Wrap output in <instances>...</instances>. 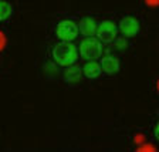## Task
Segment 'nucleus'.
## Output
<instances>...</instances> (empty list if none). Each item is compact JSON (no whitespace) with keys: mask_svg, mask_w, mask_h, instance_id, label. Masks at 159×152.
Returning a JSON list of instances; mask_svg holds the SVG:
<instances>
[{"mask_svg":"<svg viewBox=\"0 0 159 152\" xmlns=\"http://www.w3.org/2000/svg\"><path fill=\"white\" fill-rule=\"evenodd\" d=\"M53 60L57 66L67 67L78 60V50L71 41H61L53 48Z\"/></svg>","mask_w":159,"mask_h":152,"instance_id":"obj_1","label":"nucleus"},{"mask_svg":"<svg viewBox=\"0 0 159 152\" xmlns=\"http://www.w3.org/2000/svg\"><path fill=\"white\" fill-rule=\"evenodd\" d=\"M80 54L85 61L97 60L102 56V43L97 37H85L80 44Z\"/></svg>","mask_w":159,"mask_h":152,"instance_id":"obj_2","label":"nucleus"},{"mask_svg":"<svg viewBox=\"0 0 159 152\" xmlns=\"http://www.w3.org/2000/svg\"><path fill=\"white\" fill-rule=\"evenodd\" d=\"M80 29L78 24L74 20L64 19L61 21H58L56 26V36L58 37L61 41H73L78 37Z\"/></svg>","mask_w":159,"mask_h":152,"instance_id":"obj_3","label":"nucleus"},{"mask_svg":"<svg viewBox=\"0 0 159 152\" xmlns=\"http://www.w3.org/2000/svg\"><path fill=\"white\" fill-rule=\"evenodd\" d=\"M118 26L111 20H104L97 26L95 36L101 43H114L118 37Z\"/></svg>","mask_w":159,"mask_h":152,"instance_id":"obj_4","label":"nucleus"},{"mask_svg":"<svg viewBox=\"0 0 159 152\" xmlns=\"http://www.w3.org/2000/svg\"><path fill=\"white\" fill-rule=\"evenodd\" d=\"M118 30L125 39H131V37H135L139 33L141 23H139V20L135 16H125L119 21Z\"/></svg>","mask_w":159,"mask_h":152,"instance_id":"obj_5","label":"nucleus"},{"mask_svg":"<svg viewBox=\"0 0 159 152\" xmlns=\"http://www.w3.org/2000/svg\"><path fill=\"white\" fill-rule=\"evenodd\" d=\"M99 64H101V70H102L105 74H108V76L116 74L119 71V68H121V63H119L118 57H115V56L102 57V60H101Z\"/></svg>","mask_w":159,"mask_h":152,"instance_id":"obj_6","label":"nucleus"},{"mask_svg":"<svg viewBox=\"0 0 159 152\" xmlns=\"http://www.w3.org/2000/svg\"><path fill=\"white\" fill-rule=\"evenodd\" d=\"M97 21L94 17H89V16H85L81 19L80 21V33L83 34L84 37H91V36H95V31H97Z\"/></svg>","mask_w":159,"mask_h":152,"instance_id":"obj_7","label":"nucleus"},{"mask_svg":"<svg viewBox=\"0 0 159 152\" xmlns=\"http://www.w3.org/2000/svg\"><path fill=\"white\" fill-rule=\"evenodd\" d=\"M83 78V68H80L78 66H67L63 71V80L66 83H71V84H75L78 83L80 80Z\"/></svg>","mask_w":159,"mask_h":152,"instance_id":"obj_8","label":"nucleus"},{"mask_svg":"<svg viewBox=\"0 0 159 152\" xmlns=\"http://www.w3.org/2000/svg\"><path fill=\"white\" fill-rule=\"evenodd\" d=\"M102 73L101 70V64L97 61V60H88L83 67V74L87 77V78H98Z\"/></svg>","mask_w":159,"mask_h":152,"instance_id":"obj_9","label":"nucleus"},{"mask_svg":"<svg viewBox=\"0 0 159 152\" xmlns=\"http://www.w3.org/2000/svg\"><path fill=\"white\" fill-rule=\"evenodd\" d=\"M13 14V6L6 0H0V21H6Z\"/></svg>","mask_w":159,"mask_h":152,"instance_id":"obj_10","label":"nucleus"},{"mask_svg":"<svg viewBox=\"0 0 159 152\" xmlns=\"http://www.w3.org/2000/svg\"><path fill=\"white\" fill-rule=\"evenodd\" d=\"M136 151H139V152H155L156 151V148L153 146V144H148V142H145V144H142V145H139L138 148H136Z\"/></svg>","mask_w":159,"mask_h":152,"instance_id":"obj_11","label":"nucleus"},{"mask_svg":"<svg viewBox=\"0 0 159 152\" xmlns=\"http://www.w3.org/2000/svg\"><path fill=\"white\" fill-rule=\"evenodd\" d=\"M115 47L118 50H125L126 47H128V41L125 40V37H124V39H118V37H116L115 39Z\"/></svg>","mask_w":159,"mask_h":152,"instance_id":"obj_12","label":"nucleus"},{"mask_svg":"<svg viewBox=\"0 0 159 152\" xmlns=\"http://www.w3.org/2000/svg\"><path fill=\"white\" fill-rule=\"evenodd\" d=\"M6 44H7V37H6V34L0 30V53L6 48Z\"/></svg>","mask_w":159,"mask_h":152,"instance_id":"obj_13","label":"nucleus"},{"mask_svg":"<svg viewBox=\"0 0 159 152\" xmlns=\"http://www.w3.org/2000/svg\"><path fill=\"white\" fill-rule=\"evenodd\" d=\"M134 142L136 144V145H142V144L146 142V138L143 134H136L135 138H134Z\"/></svg>","mask_w":159,"mask_h":152,"instance_id":"obj_14","label":"nucleus"},{"mask_svg":"<svg viewBox=\"0 0 159 152\" xmlns=\"http://www.w3.org/2000/svg\"><path fill=\"white\" fill-rule=\"evenodd\" d=\"M143 3H145L148 7H152V9L159 7V0H143Z\"/></svg>","mask_w":159,"mask_h":152,"instance_id":"obj_15","label":"nucleus"},{"mask_svg":"<svg viewBox=\"0 0 159 152\" xmlns=\"http://www.w3.org/2000/svg\"><path fill=\"white\" fill-rule=\"evenodd\" d=\"M153 134H155V138L159 141V122L156 124V127H155V131H153Z\"/></svg>","mask_w":159,"mask_h":152,"instance_id":"obj_16","label":"nucleus"},{"mask_svg":"<svg viewBox=\"0 0 159 152\" xmlns=\"http://www.w3.org/2000/svg\"><path fill=\"white\" fill-rule=\"evenodd\" d=\"M156 91H158V93H159V78L156 80Z\"/></svg>","mask_w":159,"mask_h":152,"instance_id":"obj_17","label":"nucleus"}]
</instances>
